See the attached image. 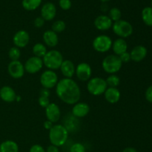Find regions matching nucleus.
<instances>
[{
  "mask_svg": "<svg viewBox=\"0 0 152 152\" xmlns=\"http://www.w3.org/2000/svg\"><path fill=\"white\" fill-rule=\"evenodd\" d=\"M56 94L67 105H74L80 102L81 90L79 85L72 78H63L56 86Z\"/></svg>",
  "mask_w": 152,
  "mask_h": 152,
  "instance_id": "nucleus-1",
  "label": "nucleus"
},
{
  "mask_svg": "<svg viewBox=\"0 0 152 152\" xmlns=\"http://www.w3.org/2000/svg\"><path fill=\"white\" fill-rule=\"evenodd\" d=\"M69 132L64 125L56 124L49 130L48 137L51 145L61 147L65 144L68 139Z\"/></svg>",
  "mask_w": 152,
  "mask_h": 152,
  "instance_id": "nucleus-2",
  "label": "nucleus"
},
{
  "mask_svg": "<svg viewBox=\"0 0 152 152\" xmlns=\"http://www.w3.org/2000/svg\"><path fill=\"white\" fill-rule=\"evenodd\" d=\"M43 65L48 70L56 71L59 69L62 62L64 61L63 56L60 51L55 49L48 50L46 54L42 58Z\"/></svg>",
  "mask_w": 152,
  "mask_h": 152,
  "instance_id": "nucleus-3",
  "label": "nucleus"
},
{
  "mask_svg": "<svg viewBox=\"0 0 152 152\" xmlns=\"http://www.w3.org/2000/svg\"><path fill=\"white\" fill-rule=\"evenodd\" d=\"M123 62L119 56L109 54L105 56L102 62V68L105 73L108 74H116L123 67Z\"/></svg>",
  "mask_w": 152,
  "mask_h": 152,
  "instance_id": "nucleus-4",
  "label": "nucleus"
},
{
  "mask_svg": "<svg viewBox=\"0 0 152 152\" xmlns=\"http://www.w3.org/2000/svg\"><path fill=\"white\" fill-rule=\"evenodd\" d=\"M108 88L105 79L99 77H91L87 83V90L93 96H100Z\"/></svg>",
  "mask_w": 152,
  "mask_h": 152,
  "instance_id": "nucleus-5",
  "label": "nucleus"
},
{
  "mask_svg": "<svg viewBox=\"0 0 152 152\" xmlns=\"http://www.w3.org/2000/svg\"><path fill=\"white\" fill-rule=\"evenodd\" d=\"M113 32L119 37V38L126 39L131 37L133 34V26L129 22L123 19L113 22Z\"/></svg>",
  "mask_w": 152,
  "mask_h": 152,
  "instance_id": "nucleus-6",
  "label": "nucleus"
},
{
  "mask_svg": "<svg viewBox=\"0 0 152 152\" xmlns=\"http://www.w3.org/2000/svg\"><path fill=\"white\" fill-rule=\"evenodd\" d=\"M112 39L107 35H99L94 38L92 42V46L94 50L98 53H106L111 49Z\"/></svg>",
  "mask_w": 152,
  "mask_h": 152,
  "instance_id": "nucleus-7",
  "label": "nucleus"
},
{
  "mask_svg": "<svg viewBox=\"0 0 152 152\" xmlns=\"http://www.w3.org/2000/svg\"><path fill=\"white\" fill-rule=\"evenodd\" d=\"M39 81L42 87L50 90L56 87V84L59 82V78L57 74L54 71L47 69L42 73Z\"/></svg>",
  "mask_w": 152,
  "mask_h": 152,
  "instance_id": "nucleus-8",
  "label": "nucleus"
},
{
  "mask_svg": "<svg viewBox=\"0 0 152 152\" xmlns=\"http://www.w3.org/2000/svg\"><path fill=\"white\" fill-rule=\"evenodd\" d=\"M43 61L41 58L37 56H31L26 60L24 64L25 72L31 74H37L39 72L43 67Z\"/></svg>",
  "mask_w": 152,
  "mask_h": 152,
  "instance_id": "nucleus-9",
  "label": "nucleus"
},
{
  "mask_svg": "<svg viewBox=\"0 0 152 152\" xmlns=\"http://www.w3.org/2000/svg\"><path fill=\"white\" fill-rule=\"evenodd\" d=\"M75 74L79 80L88 82L92 77V68L87 62H81L76 67Z\"/></svg>",
  "mask_w": 152,
  "mask_h": 152,
  "instance_id": "nucleus-10",
  "label": "nucleus"
},
{
  "mask_svg": "<svg viewBox=\"0 0 152 152\" xmlns=\"http://www.w3.org/2000/svg\"><path fill=\"white\" fill-rule=\"evenodd\" d=\"M7 72L9 75L15 80L21 79L25 73L24 64L19 60L10 61L7 65Z\"/></svg>",
  "mask_w": 152,
  "mask_h": 152,
  "instance_id": "nucleus-11",
  "label": "nucleus"
},
{
  "mask_svg": "<svg viewBox=\"0 0 152 152\" xmlns=\"http://www.w3.org/2000/svg\"><path fill=\"white\" fill-rule=\"evenodd\" d=\"M30 42L29 33L25 30H19L13 37V42L14 46L20 48H24L26 47Z\"/></svg>",
  "mask_w": 152,
  "mask_h": 152,
  "instance_id": "nucleus-12",
  "label": "nucleus"
},
{
  "mask_svg": "<svg viewBox=\"0 0 152 152\" xmlns=\"http://www.w3.org/2000/svg\"><path fill=\"white\" fill-rule=\"evenodd\" d=\"M45 116L48 120L53 123H57L61 117V110L57 104L50 102L45 108Z\"/></svg>",
  "mask_w": 152,
  "mask_h": 152,
  "instance_id": "nucleus-13",
  "label": "nucleus"
},
{
  "mask_svg": "<svg viewBox=\"0 0 152 152\" xmlns=\"http://www.w3.org/2000/svg\"><path fill=\"white\" fill-rule=\"evenodd\" d=\"M41 17L45 19V21H52L56 15V7L53 3L46 2L42 6L41 10Z\"/></svg>",
  "mask_w": 152,
  "mask_h": 152,
  "instance_id": "nucleus-14",
  "label": "nucleus"
},
{
  "mask_svg": "<svg viewBox=\"0 0 152 152\" xmlns=\"http://www.w3.org/2000/svg\"><path fill=\"white\" fill-rule=\"evenodd\" d=\"M94 25L95 28L101 31H108L112 28L113 22L109 16L106 15H99L96 16L94 21Z\"/></svg>",
  "mask_w": 152,
  "mask_h": 152,
  "instance_id": "nucleus-15",
  "label": "nucleus"
},
{
  "mask_svg": "<svg viewBox=\"0 0 152 152\" xmlns=\"http://www.w3.org/2000/svg\"><path fill=\"white\" fill-rule=\"evenodd\" d=\"M90 112V106L88 104L83 102H78L73 105L71 113L76 118H83Z\"/></svg>",
  "mask_w": 152,
  "mask_h": 152,
  "instance_id": "nucleus-16",
  "label": "nucleus"
},
{
  "mask_svg": "<svg viewBox=\"0 0 152 152\" xmlns=\"http://www.w3.org/2000/svg\"><path fill=\"white\" fill-rule=\"evenodd\" d=\"M59 69L64 76V78H72L75 74L76 66L72 61L69 59H64Z\"/></svg>",
  "mask_w": 152,
  "mask_h": 152,
  "instance_id": "nucleus-17",
  "label": "nucleus"
},
{
  "mask_svg": "<svg viewBox=\"0 0 152 152\" xmlns=\"http://www.w3.org/2000/svg\"><path fill=\"white\" fill-rule=\"evenodd\" d=\"M147 49L143 45H137L131 50V59L135 62H140L143 60L147 56Z\"/></svg>",
  "mask_w": 152,
  "mask_h": 152,
  "instance_id": "nucleus-18",
  "label": "nucleus"
},
{
  "mask_svg": "<svg viewBox=\"0 0 152 152\" xmlns=\"http://www.w3.org/2000/svg\"><path fill=\"white\" fill-rule=\"evenodd\" d=\"M16 94L14 89L8 86H4L0 88V98L5 102H13L16 100Z\"/></svg>",
  "mask_w": 152,
  "mask_h": 152,
  "instance_id": "nucleus-19",
  "label": "nucleus"
},
{
  "mask_svg": "<svg viewBox=\"0 0 152 152\" xmlns=\"http://www.w3.org/2000/svg\"><path fill=\"white\" fill-rule=\"evenodd\" d=\"M103 94L105 100L111 104H115L118 102L121 97V94L117 88L108 87Z\"/></svg>",
  "mask_w": 152,
  "mask_h": 152,
  "instance_id": "nucleus-20",
  "label": "nucleus"
},
{
  "mask_svg": "<svg viewBox=\"0 0 152 152\" xmlns=\"http://www.w3.org/2000/svg\"><path fill=\"white\" fill-rule=\"evenodd\" d=\"M43 41L46 46L50 48H55L59 43V37L57 34L52 30L45 31L42 36Z\"/></svg>",
  "mask_w": 152,
  "mask_h": 152,
  "instance_id": "nucleus-21",
  "label": "nucleus"
},
{
  "mask_svg": "<svg viewBox=\"0 0 152 152\" xmlns=\"http://www.w3.org/2000/svg\"><path fill=\"white\" fill-rule=\"evenodd\" d=\"M113 52L117 56H120L128 50V44L124 39L118 38L112 42L111 46Z\"/></svg>",
  "mask_w": 152,
  "mask_h": 152,
  "instance_id": "nucleus-22",
  "label": "nucleus"
},
{
  "mask_svg": "<svg viewBox=\"0 0 152 152\" xmlns=\"http://www.w3.org/2000/svg\"><path fill=\"white\" fill-rule=\"evenodd\" d=\"M19 148L15 141L7 140L0 144V152H19Z\"/></svg>",
  "mask_w": 152,
  "mask_h": 152,
  "instance_id": "nucleus-23",
  "label": "nucleus"
},
{
  "mask_svg": "<svg viewBox=\"0 0 152 152\" xmlns=\"http://www.w3.org/2000/svg\"><path fill=\"white\" fill-rule=\"evenodd\" d=\"M42 0H22V7L28 11L35 10L41 5Z\"/></svg>",
  "mask_w": 152,
  "mask_h": 152,
  "instance_id": "nucleus-24",
  "label": "nucleus"
},
{
  "mask_svg": "<svg viewBox=\"0 0 152 152\" xmlns=\"http://www.w3.org/2000/svg\"><path fill=\"white\" fill-rule=\"evenodd\" d=\"M32 51L34 56H37V57L42 59L45 55L46 54V53L48 52V50L45 45L38 42L34 45L32 48Z\"/></svg>",
  "mask_w": 152,
  "mask_h": 152,
  "instance_id": "nucleus-25",
  "label": "nucleus"
},
{
  "mask_svg": "<svg viewBox=\"0 0 152 152\" xmlns=\"http://www.w3.org/2000/svg\"><path fill=\"white\" fill-rule=\"evenodd\" d=\"M141 16L144 23L148 26L152 27V7H145L142 9Z\"/></svg>",
  "mask_w": 152,
  "mask_h": 152,
  "instance_id": "nucleus-26",
  "label": "nucleus"
},
{
  "mask_svg": "<svg viewBox=\"0 0 152 152\" xmlns=\"http://www.w3.org/2000/svg\"><path fill=\"white\" fill-rule=\"evenodd\" d=\"M108 87L117 88L120 83V79L116 74H110L105 80Z\"/></svg>",
  "mask_w": 152,
  "mask_h": 152,
  "instance_id": "nucleus-27",
  "label": "nucleus"
},
{
  "mask_svg": "<svg viewBox=\"0 0 152 152\" xmlns=\"http://www.w3.org/2000/svg\"><path fill=\"white\" fill-rule=\"evenodd\" d=\"M66 28V24L63 20H56L52 24L51 30L56 34L63 32Z\"/></svg>",
  "mask_w": 152,
  "mask_h": 152,
  "instance_id": "nucleus-28",
  "label": "nucleus"
},
{
  "mask_svg": "<svg viewBox=\"0 0 152 152\" xmlns=\"http://www.w3.org/2000/svg\"><path fill=\"white\" fill-rule=\"evenodd\" d=\"M108 16H109L110 19L112 20V22H117V21L121 19L122 12L121 10L119 8H117V7H112L111 9H110Z\"/></svg>",
  "mask_w": 152,
  "mask_h": 152,
  "instance_id": "nucleus-29",
  "label": "nucleus"
},
{
  "mask_svg": "<svg viewBox=\"0 0 152 152\" xmlns=\"http://www.w3.org/2000/svg\"><path fill=\"white\" fill-rule=\"evenodd\" d=\"M21 56V50L19 48L13 46L9 49L8 57L11 61L19 60Z\"/></svg>",
  "mask_w": 152,
  "mask_h": 152,
  "instance_id": "nucleus-30",
  "label": "nucleus"
},
{
  "mask_svg": "<svg viewBox=\"0 0 152 152\" xmlns=\"http://www.w3.org/2000/svg\"><path fill=\"white\" fill-rule=\"evenodd\" d=\"M69 152H86V147L80 142H75L70 148Z\"/></svg>",
  "mask_w": 152,
  "mask_h": 152,
  "instance_id": "nucleus-31",
  "label": "nucleus"
},
{
  "mask_svg": "<svg viewBox=\"0 0 152 152\" xmlns=\"http://www.w3.org/2000/svg\"><path fill=\"white\" fill-rule=\"evenodd\" d=\"M38 103L40 106L42 107V108H45L46 107H47L48 105L50 103V99H49L48 96H41V95H39V99H38Z\"/></svg>",
  "mask_w": 152,
  "mask_h": 152,
  "instance_id": "nucleus-32",
  "label": "nucleus"
},
{
  "mask_svg": "<svg viewBox=\"0 0 152 152\" xmlns=\"http://www.w3.org/2000/svg\"><path fill=\"white\" fill-rule=\"evenodd\" d=\"M59 5L62 10H68L71 9L72 3L71 0H59Z\"/></svg>",
  "mask_w": 152,
  "mask_h": 152,
  "instance_id": "nucleus-33",
  "label": "nucleus"
},
{
  "mask_svg": "<svg viewBox=\"0 0 152 152\" xmlns=\"http://www.w3.org/2000/svg\"><path fill=\"white\" fill-rule=\"evenodd\" d=\"M45 22V19H43L42 17H41V16H38V17H37L35 19H34V25L35 28H41L42 27L44 26Z\"/></svg>",
  "mask_w": 152,
  "mask_h": 152,
  "instance_id": "nucleus-34",
  "label": "nucleus"
},
{
  "mask_svg": "<svg viewBox=\"0 0 152 152\" xmlns=\"http://www.w3.org/2000/svg\"><path fill=\"white\" fill-rule=\"evenodd\" d=\"M29 152H46V151L42 145L39 144H34L30 148Z\"/></svg>",
  "mask_w": 152,
  "mask_h": 152,
  "instance_id": "nucleus-35",
  "label": "nucleus"
},
{
  "mask_svg": "<svg viewBox=\"0 0 152 152\" xmlns=\"http://www.w3.org/2000/svg\"><path fill=\"white\" fill-rule=\"evenodd\" d=\"M119 57H120V60L122 61V62H123V63H127V62H130V61L132 60V59H131L130 53L128 51L122 53L121 55H120V56H119Z\"/></svg>",
  "mask_w": 152,
  "mask_h": 152,
  "instance_id": "nucleus-36",
  "label": "nucleus"
},
{
  "mask_svg": "<svg viewBox=\"0 0 152 152\" xmlns=\"http://www.w3.org/2000/svg\"><path fill=\"white\" fill-rule=\"evenodd\" d=\"M145 96V99H146V100L148 101V102H151L152 103V86H150L149 87L146 89Z\"/></svg>",
  "mask_w": 152,
  "mask_h": 152,
  "instance_id": "nucleus-37",
  "label": "nucleus"
},
{
  "mask_svg": "<svg viewBox=\"0 0 152 152\" xmlns=\"http://www.w3.org/2000/svg\"><path fill=\"white\" fill-rule=\"evenodd\" d=\"M39 95H41V96H46L50 97V90L47 88H42L39 90Z\"/></svg>",
  "mask_w": 152,
  "mask_h": 152,
  "instance_id": "nucleus-38",
  "label": "nucleus"
},
{
  "mask_svg": "<svg viewBox=\"0 0 152 152\" xmlns=\"http://www.w3.org/2000/svg\"><path fill=\"white\" fill-rule=\"evenodd\" d=\"M46 152H59V147L53 145H50L46 148Z\"/></svg>",
  "mask_w": 152,
  "mask_h": 152,
  "instance_id": "nucleus-39",
  "label": "nucleus"
},
{
  "mask_svg": "<svg viewBox=\"0 0 152 152\" xmlns=\"http://www.w3.org/2000/svg\"><path fill=\"white\" fill-rule=\"evenodd\" d=\"M53 123H52V122L49 121V120H45V121L44 122V123H43V126H44V129H46V130H50V129H51L52 127H53Z\"/></svg>",
  "mask_w": 152,
  "mask_h": 152,
  "instance_id": "nucleus-40",
  "label": "nucleus"
},
{
  "mask_svg": "<svg viewBox=\"0 0 152 152\" xmlns=\"http://www.w3.org/2000/svg\"><path fill=\"white\" fill-rule=\"evenodd\" d=\"M123 152H137L134 148H132V147H127V148H124Z\"/></svg>",
  "mask_w": 152,
  "mask_h": 152,
  "instance_id": "nucleus-41",
  "label": "nucleus"
},
{
  "mask_svg": "<svg viewBox=\"0 0 152 152\" xmlns=\"http://www.w3.org/2000/svg\"><path fill=\"white\" fill-rule=\"evenodd\" d=\"M21 100V96H19V95H16V100L15 101H17V102H19Z\"/></svg>",
  "mask_w": 152,
  "mask_h": 152,
  "instance_id": "nucleus-42",
  "label": "nucleus"
},
{
  "mask_svg": "<svg viewBox=\"0 0 152 152\" xmlns=\"http://www.w3.org/2000/svg\"><path fill=\"white\" fill-rule=\"evenodd\" d=\"M99 1H101L102 2H103V3H106V2H108V1H111V0H99Z\"/></svg>",
  "mask_w": 152,
  "mask_h": 152,
  "instance_id": "nucleus-43",
  "label": "nucleus"
},
{
  "mask_svg": "<svg viewBox=\"0 0 152 152\" xmlns=\"http://www.w3.org/2000/svg\"><path fill=\"white\" fill-rule=\"evenodd\" d=\"M151 7H152V0H151Z\"/></svg>",
  "mask_w": 152,
  "mask_h": 152,
  "instance_id": "nucleus-44",
  "label": "nucleus"
}]
</instances>
